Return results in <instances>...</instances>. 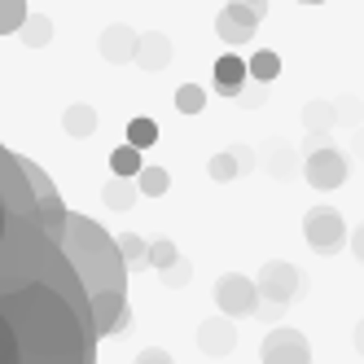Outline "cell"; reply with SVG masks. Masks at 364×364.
<instances>
[{
	"instance_id": "obj_3",
	"label": "cell",
	"mask_w": 364,
	"mask_h": 364,
	"mask_svg": "<svg viewBox=\"0 0 364 364\" xmlns=\"http://www.w3.org/2000/svg\"><path fill=\"white\" fill-rule=\"evenodd\" d=\"M255 285H259V299H264V303H272V307L294 303V299L307 290V281L299 277V268H294V264H285V259H268V264L259 268Z\"/></svg>"
},
{
	"instance_id": "obj_2",
	"label": "cell",
	"mask_w": 364,
	"mask_h": 364,
	"mask_svg": "<svg viewBox=\"0 0 364 364\" xmlns=\"http://www.w3.org/2000/svg\"><path fill=\"white\" fill-rule=\"evenodd\" d=\"M75 272L92 299L101 294H127V264L119 255V237H110L101 224L88 215H66V237H62Z\"/></svg>"
},
{
	"instance_id": "obj_12",
	"label": "cell",
	"mask_w": 364,
	"mask_h": 364,
	"mask_svg": "<svg viewBox=\"0 0 364 364\" xmlns=\"http://www.w3.org/2000/svg\"><path fill=\"white\" fill-rule=\"evenodd\" d=\"M167 62H171V40H167L163 31H145L141 44H136V66H145V70H163Z\"/></svg>"
},
{
	"instance_id": "obj_22",
	"label": "cell",
	"mask_w": 364,
	"mask_h": 364,
	"mask_svg": "<svg viewBox=\"0 0 364 364\" xmlns=\"http://www.w3.org/2000/svg\"><path fill=\"white\" fill-rule=\"evenodd\" d=\"M136 189H141L145 198H163V193L171 189V176H167V167H141V176H136Z\"/></svg>"
},
{
	"instance_id": "obj_23",
	"label": "cell",
	"mask_w": 364,
	"mask_h": 364,
	"mask_svg": "<svg viewBox=\"0 0 364 364\" xmlns=\"http://www.w3.org/2000/svg\"><path fill=\"white\" fill-rule=\"evenodd\" d=\"M27 0H0V36H14L22 31V22H27Z\"/></svg>"
},
{
	"instance_id": "obj_19",
	"label": "cell",
	"mask_w": 364,
	"mask_h": 364,
	"mask_svg": "<svg viewBox=\"0 0 364 364\" xmlns=\"http://www.w3.org/2000/svg\"><path fill=\"white\" fill-rule=\"evenodd\" d=\"M141 167H145V163H141V149H136V145H119V149L110 154V171L123 176V180H136Z\"/></svg>"
},
{
	"instance_id": "obj_21",
	"label": "cell",
	"mask_w": 364,
	"mask_h": 364,
	"mask_svg": "<svg viewBox=\"0 0 364 364\" xmlns=\"http://www.w3.org/2000/svg\"><path fill=\"white\" fill-rule=\"evenodd\" d=\"M206 171H211V180H220V185H232V180L242 176V163H237V154L232 149H220L211 163H206Z\"/></svg>"
},
{
	"instance_id": "obj_26",
	"label": "cell",
	"mask_w": 364,
	"mask_h": 364,
	"mask_svg": "<svg viewBox=\"0 0 364 364\" xmlns=\"http://www.w3.org/2000/svg\"><path fill=\"white\" fill-rule=\"evenodd\" d=\"M180 259V250H176V242L171 237H159V242H149V268H159V272H167L171 264Z\"/></svg>"
},
{
	"instance_id": "obj_33",
	"label": "cell",
	"mask_w": 364,
	"mask_h": 364,
	"mask_svg": "<svg viewBox=\"0 0 364 364\" xmlns=\"http://www.w3.org/2000/svg\"><path fill=\"white\" fill-rule=\"evenodd\" d=\"M242 5H259V9H268V0H242Z\"/></svg>"
},
{
	"instance_id": "obj_16",
	"label": "cell",
	"mask_w": 364,
	"mask_h": 364,
	"mask_svg": "<svg viewBox=\"0 0 364 364\" xmlns=\"http://www.w3.org/2000/svg\"><path fill=\"white\" fill-rule=\"evenodd\" d=\"M246 66H250V80H255V84H264V88L281 75V58L272 53V48H259V53H250Z\"/></svg>"
},
{
	"instance_id": "obj_10",
	"label": "cell",
	"mask_w": 364,
	"mask_h": 364,
	"mask_svg": "<svg viewBox=\"0 0 364 364\" xmlns=\"http://www.w3.org/2000/svg\"><path fill=\"white\" fill-rule=\"evenodd\" d=\"M136 44H141V36H136L132 27H127V22H114V27H106V31H101V40H97L101 58L114 62V66L136 62Z\"/></svg>"
},
{
	"instance_id": "obj_30",
	"label": "cell",
	"mask_w": 364,
	"mask_h": 364,
	"mask_svg": "<svg viewBox=\"0 0 364 364\" xmlns=\"http://www.w3.org/2000/svg\"><path fill=\"white\" fill-rule=\"evenodd\" d=\"M232 154H237V163H242V176H246V171L255 167V154H250L246 145H232Z\"/></svg>"
},
{
	"instance_id": "obj_6",
	"label": "cell",
	"mask_w": 364,
	"mask_h": 364,
	"mask_svg": "<svg viewBox=\"0 0 364 364\" xmlns=\"http://www.w3.org/2000/svg\"><path fill=\"white\" fill-rule=\"evenodd\" d=\"M259 360H264V364H311V343L299 329L277 325L264 338V347H259Z\"/></svg>"
},
{
	"instance_id": "obj_27",
	"label": "cell",
	"mask_w": 364,
	"mask_h": 364,
	"mask_svg": "<svg viewBox=\"0 0 364 364\" xmlns=\"http://www.w3.org/2000/svg\"><path fill=\"white\" fill-rule=\"evenodd\" d=\"M189 277H193V264H189V259H185V255H180V259H176V264H171V268L163 272V285H167V290H180V285H185Z\"/></svg>"
},
{
	"instance_id": "obj_11",
	"label": "cell",
	"mask_w": 364,
	"mask_h": 364,
	"mask_svg": "<svg viewBox=\"0 0 364 364\" xmlns=\"http://www.w3.org/2000/svg\"><path fill=\"white\" fill-rule=\"evenodd\" d=\"M246 80H250V66L237 53H224L215 62V92L220 97H242L246 92Z\"/></svg>"
},
{
	"instance_id": "obj_1",
	"label": "cell",
	"mask_w": 364,
	"mask_h": 364,
	"mask_svg": "<svg viewBox=\"0 0 364 364\" xmlns=\"http://www.w3.org/2000/svg\"><path fill=\"white\" fill-rule=\"evenodd\" d=\"M27 176L0 145V364H97L92 294Z\"/></svg>"
},
{
	"instance_id": "obj_5",
	"label": "cell",
	"mask_w": 364,
	"mask_h": 364,
	"mask_svg": "<svg viewBox=\"0 0 364 364\" xmlns=\"http://www.w3.org/2000/svg\"><path fill=\"white\" fill-rule=\"evenodd\" d=\"M215 307L224 311V316L242 321V316H255L259 311V285L242 272H224L215 281Z\"/></svg>"
},
{
	"instance_id": "obj_20",
	"label": "cell",
	"mask_w": 364,
	"mask_h": 364,
	"mask_svg": "<svg viewBox=\"0 0 364 364\" xmlns=\"http://www.w3.org/2000/svg\"><path fill=\"white\" fill-rule=\"evenodd\" d=\"M303 123L311 127V132H325V127L338 123V106H333V101H307V106H303Z\"/></svg>"
},
{
	"instance_id": "obj_35",
	"label": "cell",
	"mask_w": 364,
	"mask_h": 364,
	"mask_svg": "<svg viewBox=\"0 0 364 364\" xmlns=\"http://www.w3.org/2000/svg\"><path fill=\"white\" fill-rule=\"evenodd\" d=\"M299 5H325V0H299Z\"/></svg>"
},
{
	"instance_id": "obj_29",
	"label": "cell",
	"mask_w": 364,
	"mask_h": 364,
	"mask_svg": "<svg viewBox=\"0 0 364 364\" xmlns=\"http://www.w3.org/2000/svg\"><path fill=\"white\" fill-rule=\"evenodd\" d=\"M136 364H176V360H171L163 347H145V351L136 355Z\"/></svg>"
},
{
	"instance_id": "obj_4",
	"label": "cell",
	"mask_w": 364,
	"mask_h": 364,
	"mask_svg": "<svg viewBox=\"0 0 364 364\" xmlns=\"http://www.w3.org/2000/svg\"><path fill=\"white\" fill-rule=\"evenodd\" d=\"M303 237L316 255H333L347 242V220L338 215V206H311L303 220Z\"/></svg>"
},
{
	"instance_id": "obj_25",
	"label": "cell",
	"mask_w": 364,
	"mask_h": 364,
	"mask_svg": "<svg viewBox=\"0 0 364 364\" xmlns=\"http://www.w3.org/2000/svg\"><path fill=\"white\" fill-rule=\"evenodd\" d=\"M154 141H159V123H154V119H132V123H127V145L149 149Z\"/></svg>"
},
{
	"instance_id": "obj_17",
	"label": "cell",
	"mask_w": 364,
	"mask_h": 364,
	"mask_svg": "<svg viewBox=\"0 0 364 364\" xmlns=\"http://www.w3.org/2000/svg\"><path fill=\"white\" fill-rule=\"evenodd\" d=\"M268 171H272L277 180H290V176L299 171V159H294V149L285 145V141H272V145H268Z\"/></svg>"
},
{
	"instance_id": "obj_14",
	"label": "cell",
	"mask_w": 364,
	"mask_h": 364,
	"mask_svg": "<svg viewBox=\"0 0 364 364\" xmlns=\"http://www.w3.org/2000/svg\"><path fill=\"white\" fill-rule=\"evenodd\" d=\"M141 198V189H136V180H123V176H114L106 189H101V202L110 206V211H132V202Z\"/></svg>"
},
{
	"instance_id": "obj_9",
	"label": "cell",
	"mask_w": 364,
	"mask_h": 364,
	"mask_svg": "<svg viewBox=\"0 0 364 364\" xmlns=\"http://www.w3.org/2000/svg\"><path fill=\"white\" fill-rule=\"evenodd\" d=\"M232 347H237V325H232V316H211V321H202L198 325V351L202 355H211V360H220V355H232Z\"/></svg>"
},
{
	"instance_id": "obj_24",
	"label": "cell",
	"mask_w": 364,
	"mask_h": 364,
	"mask_svg": "<svg viewBox=\"0 0 364 364\" xmlns=\"http://www.w3.org/2000/svg\"><path fill=\"white\" fill-rule=\"evenodd\" d=\"M176 110H180V114H202V110H206V88L180 84V88H176Z\"/></svg>"
},
{
	"instance_id": "obj_32",
	"label": "cell",
	"mask_w": 364,
	"mask_h": 364,
	"mask_svg": "<svg viewBox=\"0 0 364 364\" xmlns=\"http://www.w3.org/2000/svg\"><path fill=\"white\" fill-rule=\"evenodd\" d=\"M355 154H360V159H364V127H360V132H355Z\"/></svg>"
},
{
	"instance_id": "obj_8",
	"label": "cell",
	"mask_w": 364,
	"mask_h": 364,
	"mask_svg": "<svg viewBox=\"0 0 364 364\" xmlns=\"http://www.w3.org/2000/svg\"><path fill=\"white\" fill-rule=\"evenodd\" d=\"M303 176H307L311 189H338V185L347 180V159H343L333 145L311 149L307 159H303Z\"/></svg>"
},
{
	"instance_id": "obj_18",
	"label": "cell",
	"mask_w": 364,
	"mask_h": 364,
	"mask_svg": "<svg viewBox=\"0 0 364 364\" xmlns=\"http://www.w3.org/2000/svg\"><path fill=\"white\" fill-rule=\"evenodd\" d=\"M22 44L27 48H44L48 40H53V22H48L44 14H27V22H22Z\"/></svg>"
},
{
	"instance_id": "obj_31",
	"label": "cell",
	"mask_w": 364,
	"mask_h": 364,
	"mask_svg": "<svg viewBox=\"0 0 364 364\" xmlns=\"http://www.w3.org/2000/svg\"><path fill=\"white\" fill-rule=\"evenodd\" d=\"M351 250H355V259H360V264H364V224L351 232Z\"/></svg>"
},
{
	"instance_id": "obj_13",
	"label": "cell",
	"mask_w": 364,
	"mask_h": 364,
	"mask_svg": "<svg viewBox=\"0 0 364 364\" xmlns=\"http://www.w3.org/2000/svg\"><path fill=\"white\" fill-rule=\"evenodd\" d=\"M62 127H66V136H92L97 132V110L92 106H84V101H75V106H66V114H62Z\"/></svg>"
},
{
	"instance_id": "obj_15",
	"label": "cell",
	"mask_w": 364,
	"mask_h": 364,
	"mask_svg": "<svg viewBox=\"0 0 364 364\" xmlns=\"http://www.w3.org/2000/svg\"><path fill=\"white\" fill-rule=\"evenodd\" d=\"M119 255H123L127 272L149 268V242H145V237H136V232H123V237H119Z\"/></svg>"
},
{
	"instance_id": "obj_7",
	"label": "cell",
	"mask_w": 364,
	"mask_h": 364,
	"mask_svg": "<svg viewBox=\"0 0 364 364\" xmlns=\"http://www.w3.org/2000/svg\"><path fill=\"white\" fill-rule=\"evenodd\" d=\"M264 14H268V9H259V5L228 0V9H220V18H215V36H220L224 44H250V36H255L259 22H264Z\"/></svg>"
},
{
	"instance_id": "obj_28",
	"label": "cell",
	"mask_w": 364,
	"mask_h": 364,
	"mask_svg": "<svg viewBox=\"0 0 364 364\" xmlns=\"http://www.w3.org/2000/svg\"><path fill=\"white\" fill-rule=\"evenodd\" d=\"M338 106V123H360V101L355 97H343V101H333Z\"/></svg>"
},
{
	"instance_id": "obj_34",
	"label": "cell",
	"mask_w": 364,
	"mask_h": 364,
	"mask_svg": "<svg viewBox=\"0 0 364 364\" xmlns=\"http://www.w3.org/2000/svg\"><path fill=\"white\" fill-rule=\"evenodd\" d=\"M355 343H360V351H364V321H360V333H355Z\"/></svg>"
}]
</instances>
